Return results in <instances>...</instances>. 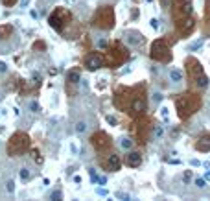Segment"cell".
<instances>
[{
	"label": "cell",
	"instance_id": "obj_1",
	"mask_svg": "<svg viewBox=\"0 0 210 201\" xmlns=\"http://www.w3.org/2000/svg\"><path fill=\"white\" fill-rule=\"evenodd\" d=\"M100 67H102V59H100L98 56H91L87 59V68L89 70H98Z\"/></svg>",
	"mask_w": 210,
	"mask_h": 201
},
{
	"label": "cell",
	"instance_id": "obj_2",
	"mask_svg": "<svg viewBox=\"0 0 210 201\" xmlns=\"http://www.w3.org/2000/svg\"><path fill=\"white\" fill-rule=\"evenodd\" d=\"M170 79H172L173 83H181V79H183L181 70H179V68H172V70H170Z\"/></svg>",
	"mask_w": 210,
	"mask_h": 201
},
{
	"label": "cell",
	"instance_id": "obj_3",
	"mask_svg": "<svg viewBox=\"0 0 210 201\" xmlns=\"http://www.w3.org/2000/svg\"><path fill=\"white\" fill-rule=\"evenodd\" d=\"M126 160H127L129 166H137V164L140 162V155H138V153H129Z\"/></svg>",
	"mask_w": 210,
	"mask_h": 201
},
{
	"label": "cell",
	"instance_id": "obj_4",
	"mask_svg": "<svg viewBox=\"0 0 210 201\" xmlns=\"http://www.w3.org/2000/svg\"><path fill=\"white\" fill-rule=\"evenodd\" d=\"M107 164H109L113 170H118V168H120V159L116 157V155H111V157H109V160H107Z\"/></svg>",
	"mask_w": 210,
	"mask_h": 201
},
{
	"label": "cell",
	"instance_id": "obj_5",
	"mask_svg": "<svg viewBox=\"0 0 210 201\" xmlns=\"http://www.w3.org/2000/svg\"><path fill=\"white\" fill-rule=\"evenodd\" d=\"M85 131H87V124H85L83 120H79L76 124V133H85Z\"/></svg>",
	"mask_w": 210,
	"mask_h": 201
},
{
	"label": "cell",
	"instance_id": "obj_6",
	"mask_svg": "<svg viewBox=\"0 0 210 201\" xmlns=\"http://www.w3.org/2000/svg\"><path fill=\"white\" fill-rule=\"evenodd\" d=\"M70 153H72V155H79V146H78L76 140L70 142Z\"/></svg>",
	"mask_w": 210,
	"mask_h": 201
},
{
	"label": "cell",
	"instance_id": "obj_7",
	"mask_svg": "<svg viewBox=\"0 0 210 201\" xmlns=\"http://www.w3.org/2000/svg\"><path fill=\"white\" fill-rule=\"evenodd\" d=\"M120 144H122V148H124V149H129V148L133 146L131 138H122V142H120Z\"/></svg>",
	"mask_w": 210,
	"mask_h": 201
},
{
	"label": "cell",
	"instance_id": "obj_8",
	"mask_svg": "<svg viewBox=\"0 0 210 201\" xmlns=\"http://www.w3.org/2000/svg\"><path fill=\"white\" fill-rule=\"evenodd\" d=\"M19 175H21L22 181H24V179H30V170H28V168H22L21 172H19Z\"/></svg>",
	"mask_w": 210,
	"mask_h": 201
},
{
	"label": "cell",
	"instance_id": "obj_9",
	"mask_svg": "<svg viewBox=\"0 0 210 201\" xmlns=\"http://www.w3.org/2000/svg\"><path fill=\"white\" fill-rule=\"evenodd\" d=\"M133 109H135V111H137V113H140V111H142V109H144V103L140 102V100H137V102L133 103Z\"/></svg>",
	"mask_w": 210,
	"mask_h": 201
},
{
	"label": "cell",
	"instance_id": "obj_10",
	"mask_svg": "<svg viewBox=\"0 0 210 201\" xmlns=\"http://www.w3.org/2000/svg\"><path fill=\"white\" fill-rule=\"evenodd\" d=\"M68 78H70V81H72V83H78V81H79V74H78V72H70Z\"/></svg>",
	"mask_w": 210,
	"mask_h": 201
},
{
	"label": "cell",
	"instance_id": "obj_11",
	"mask_svg": "<svg viewBox=\"0 0 210 201\" xmlns=\"http://www.w3.org/2000/svg\"><path fill=\"white\" fill-rule=\"evenodd\" d=\"M6 190H8L9 194L15 192V183H13V181H8V183H6Z\"/></svg>",
	"mask_w": 210,
	"mask_h": 201
},
{
	"label": "cell",
	"instance_id": "obj_12",
	"mask_svg": "<svg viewBox=\"0 0 210 201\" xmlns=\"http://www.w3.org/2000/svg\"><path fill=\"white\" fill-rule=\"evenodd\" d=\"M196 187H199V188H203V187H207V179H196Z\"/></svg>",
	"mask_w": 210,
	"mask_h": 201
},
{
	"label": "cell",
	"instance_id": "obj_13",
	"mask_svg": "<svg viewBox=\"0 0 210 201\" xmlns=\"http://www.w3.org/2000/svg\"><path fill=\"white\" fill-rule=\"evenodd\" d=\"M149 22H151V28H153V30H159V28H161V22H159L157 19H151Z\"/></svg>",
	"mask_w": 210,
	"mask_h": 201
},
{
	"label": "cell",
	"instance_id": "obj_14",
	"mask_svg": "<svg viewBox=\"0 0 210 201\" xmlns=\"http://www.w3.org/2000/svg\"><path fill=\"white\" fill-rule=\"evenodd\" d=\"M153 133H155V135H157V137H162V133H164V131H162V127H161V125H155V129H153Z\"/></svg>",
	"mask_w": 210,
	"mask_h": 201
},
{
	"label": "cell",
	"instance_id": "obj_15",
	"mask_svg": "<svg viewBox=\"0 0 210 201\" xmlns=\"http://www.w3.org/2000/svg\"><path fill=\"white\" fill-rule=\"evenodd\" d=\"M207 83H208L207 78H199L197 79V85H199V87H207Z\"/></svg>",
	"mask_w": 210,
	"mask_h": 201
},
{
	"label": "cell",
	"instance_id": "obj_16",
	"mask_svg": "<svg viewBox=\"0 0 210 201\" xmlns=\"http://www.w3.org/2000/svg\"><path fill=\"white\" fill-rule=\"evenodd\" d=\"M30 109H32V113H37L39 111V103L37 102H32V103H30Z\"/></svg>",
	"mask_w": 210,
	"mask_h": 201
},
{
	"label": "cell",
	"instance_id": "obj_17",
	"mask_svg": "<svg viewBox=\"0 0 210 201\" xmlns=\"http://www.w3.org/2000/svg\"><path fill=\"white\" fill-rule=\"evenodd\" d=\"M116 198H118V199H131L127 194H124V192H116Z\"/></svg>",
	"mask_w": 210,
	"mask_h": 201
},
{
	"label": "cell",
	"instance_id": "obj_18",
	"mask_svg": "<svg viewBox=\"0 0 210 201\" xmlns=\"http://www.w3.org/2000/svg\"><path fill=\"white\" fill-rule=\"evenodd\" d=\"M161 100H162V94H159V92H155V94H153V102H155V103H159Z\"/></svg>",
	"mask_w": 210,
	"mask_h": 201
},
{
	"label": "cell",
	"instance_id": "obj_19",
	"mask_svg": "<svg viewBox=\"0 0 210 201\" xmlns=\"http://www.w3.org/2000/svg\"><path fill=\"white\" fill-rule=\"evenodd\" d=\"M161 116H162L164 120H168V109H166V107H162V109H161Z\"/></svg>",
	"mask_w": 210,
	"mask_h": 201
},
{
	"label": "cell",
	"instance_id": "obj_20",
	"mask_svg": "<svg viewBox=\"0 0 210 201\" xmlns=\"http://www.w3.org/2000/svg\"><path fill=\"white\" fill-rule=\"evenodd\" d=\"M199 46H203V41H197V43H194L192 46H190V50H196V48H199Z\"/></svg>",
	"mask_w": 210,
	"mask_h": 201
},
{
	"label": "cell",
	"instance_id": "obj_21",
	"mask_svg": "<svg viewBox=\"0 0 210 201\" xmlns=\"http://www.w3.org/2000/svg\"><path fill=\"white\" fill-rule=\"evenodd\" d=\"M52 199H61V192H59V190L52 192Z\"/></svg>",
	"mask_w": 210,
	"mask_h": 201
},
{
	"label": "cell",
	"instance_id": "obj_22",
	"mask_svg": "<svg viewBox=\"0 0 210 201\" xmlns=\"http://www.w3.org/2000/svg\"><path fill=\"white\" fill-rule=\"evenodd\" d=\"M183 179H184V183H188V181H190V179H192V175H190V173L186 172V173H184V177H183Z\"/></svg>",
	"mask_w": 210,
	"mask_h": 201
},
{
	"label": "cell",
	"instance_id": "obj_23",
	"mask_svg": "<svg viewBox=\"0 0 210 201\" xmlns=\"http://www.w3.org/2000/svg\"><path fill=\"white\" fill-rule=\"evenodd\" d=\"M98 194L100 195H107V190H105V188H98Z\"/></svg>",
	"mask_w": 210,
	"mask_h": 201
},
{
	"label": "cell",
	"instance_id": "obj_24",
	"mask_svg": "<svg viewBox=\"0 0 210 201\" xmlns=\"http://www.w3.org/2000/svg\"><path fill=\"white\" fill-rule=\"evenodd\" d=\"M107 122H109V124H111V125H114V124H116V120H114L113 116H107Z\"/></svg>",
	"mask_w": 210,
	"mask_h": 201
},
{
	"label": "cell",
	"instance_id": "obj_25",
	"mask_svg": "<svg viewBox=\"0 0 210 201\" xmlns=\"http://www.w3.org/2000/svg\"><path fill=\"white\" fill-rule=\"evenodd\" d=\"M8 67H6V63H0V72H6Z\"/></svg>",
	"mask_w": 210,
	"mask_h": 201
},
{
	"label": "cell",
	"instance_id": "obj_26",
	"mask_svg": "<svg viewBox=\"0 0 210 201\" xmlns=\"http://www.w3.org/2000/svg\"><path fill=\"white\" fill-rule=\"evenodd\" d=\"M9 32V28H0V35H6Z\"/></svg>",
	"mask_w": 210,
	"mask_h": 201
},
{
	"label": "cell",
	"instance_id": "obj_27",
	"mask_svg": "<svg viewBox=\"0 0 210 201\" xmlns=\"http://www.w3.org/2000/svg\"><path fill=\"white\" fill-rule=\"evenodd\" d=\"M190 162H192V164H194V166H199V164H201V162H199V160H197V159H192V160H190Z\"/></svg>",
	"mask_w": 210,
	"mask_h": 201
},
{
	"label": "cell",
	"instance_id": "obj_28",
	"mask_svg": "<svg viewBox=\"0 0 210 201\" xmlns=\"http://www.w3.org/2000/svg\"><path fill=\"white\" fill-rule=\"evenodd\" d=\"M28 4H30V0H21V6H22V8H26Z\"/></svg>",
	"mask_w": 210,
	"mask_h": 201
},
{
	"label": "cell",
	"instance_id": "obj_29",
	"mask_svg": "<svg viewBox=\"0 0 210 201\" xmlns=\"http://www.w3.org/2000/svg\"><path fill=\"white\" fill-rule=\"evenodd\" d=\"M4 2H6V4H11V2H13V0H4Z\"/></svg>",
	"mask_w": 210,
	"mask_h": 201
}]
</instances>
